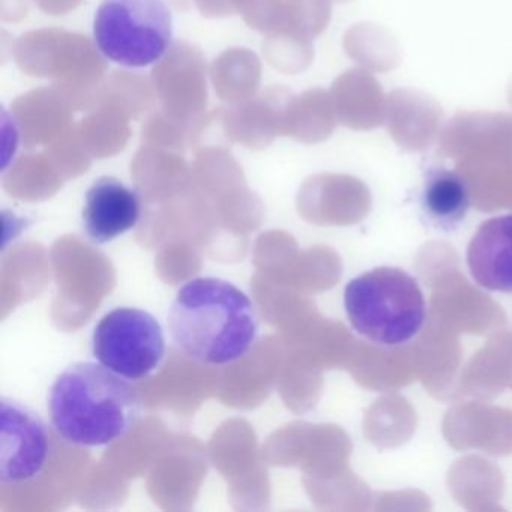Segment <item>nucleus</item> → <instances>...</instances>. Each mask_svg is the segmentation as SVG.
Wrapping results in <instances>:
<instances>
[{"label": "nucleus", "mask_w": 512, "mask_h": 512, "mask_svg": "<svg viewBox=\"0 0 512 512\" xmlns=\"http://www.w3.org/2000/svg\"><path fill=\"white\" fill-rule=\"evenodd\" d=\"M0 416V482L28 484L44 472L52 455L49 425L34 409L13 398H2Z\"/></svg>", "instance_id": "6"}, {"label": "nucleus", "mask_w": 512, "mask_h": 512, "mask_svg": "<svg viewBox=\"0 0 512 512\" xmlns=\"http://www.w3.org/2000/svg\"><path fill=\"white\" fill-rule=\"evenodd\" d=\"M467 265L479 286L512 293V215L491 218L479 226L467 247Z\"/></svg>", "instance_id": "8"}, {"label": "nucleus", "mask_w": 512, "mask_h": 512, "mask_svg": "<svg viewBox=\"0 0 512 512\" xmlns=\"http://www.w3.org/2000/svg\"><path fill=\"white\" fill-rule=\"evenodd\" d=\"M92 353L113 373L140 382L157 373L166 359L163 326L149 311L115 308L95 326Z\"/></svg>", "instance_id": "5"}, {"label": "nucleus", "mask_w": 512, "mask_h": 512, "mask_svg": "<svg viewBox=\"0 0 512 512\" xmlns=\"http://www.w3.org/2000/svg\"><path fill=\"white\" fill-rule=\"evenodd\" d=\"M344 308L352 328L382 346H401L412 340L427 317L418 281L391 266L353 278L344 290Z\"/></svg>", "instance_id": "3"}, {"label": "nucleus", "mask_w": 512, "mask_h": 512, "mask_svg": "<svg viewBox=\"0 0 512 512\" xmlns=\"http://www.w3.org/2000/svg\"><path fill=\"white\" fill-rule=\"evenodd\" d=\"M173 31L166 0H103L94 17V40L101 55L133 70L166 58Z\"/></svg>", "instance_id": "4"}, {"label": "nucleus", "mask_w": 512, "mask_h": 512, "mask_svg": "<svg viewBox=\"0 0 512 512\" xmlns=\"http://www.w3.org/2000/svg\"><path fill=\"white\" fill-rule=\"evenodd\" d=\"M140 214L142 203L134 188L113 176H101L86 191L83 230L94 244H109L134 229Z\"/></svg>", "instance_id": "7"}, {"label": "nucleus", "mask_w": 512, "mask_h": 512, "mask_svg": "<svg viewBox=\"0 0 512 512\" xmlns=\"http://www.w3.org/2000/svg\"><path fill=\"white\" fill-rule=\"evenodd\" d=\"M421 199L427 217L437 226L449 230L466 217L470 191L463 176L442 169L427 176Z\"/></svg>", "instance_id": "9"}, {"label": "nucleus", "mask_w": 512, "mask_h": 512, "mask_svg": "<svg viewBox=\"0 0 512 512\" xmlns=\"http://www.w3.org/2000/svg\"><path fill=\"white\" fill-rule=\"evenodd\" d=\"M169 328L193 361L229 365L245 358L259 337V313L247 293L223 278L197 277L176 293Z\"/></svg>", "instance_id": "1"}, {"label": "nucleus", "mask_w": 512, "mask_h": 512, "mask_svg": "<svg viewBox=\"0 0 512 512\" xmlns=\"http://www.w3.org/2000/svg\"><path fill=\"white\" fill-rule=\"evenodd\" d=\"M50 421L68 445L101 448L127 436L143 415V400L124 377L97 362L68 365L50 388Z\"/></svg>", "instance_id": "2"}]
</instances>
